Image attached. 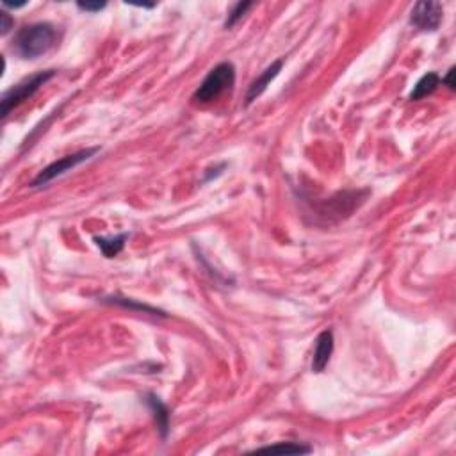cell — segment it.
I'll use <instances>...</instances> for the list:
<instances>
[{"label": "cell", "mask_w": 456, "mask_h": 456, "mask_svg": "<svg viewBox=\"0 0 456 456\" xmlns=\"http://www.w3.org/2000/svg\"><path fill=\"white\" fill-rule=\"evenodd\" d=\"M131 237V234H120V236H113V237H95V245L100 248V252L104 253V256L107 259H114V256H118L120 253L123 252L125 248L127 239Z\"/></svg>", "instance_id": "9c48e42d"}, {"label": "cell", "mask_w": 456, "mask_h": 456, "mask_svg": "<svg viewBox=\"0 0 456 456\" xmlns=\"http://www.w3.org/2000/svg\"><path fill=\"white\" fill-rule=\"evenodd\" d=\"M104 302L107 303H113V305H120V307H125V309H131V310H138V312H147V314H152V316H164L161 310L154 309V307H148V305H142V303H138L134 302V300H129V298H106Z\"/></svg>", "instance_id": "7c38bea8"}, {"label": "cell", "mask_w": 456, "mask_h": 456, "mask_svg": "<svg viewBox=\"0 0 456 456\" xmlns=\"http://www.w3.org/2000/svg\"><path fill=\"white\" fill-rule=\"evenodd\" d=\"M453 77H455V66H453V68H449V72H448V75H446V77H442L440 79V82H442V84H446L449 88V90H455V81H453Z\"/></svg>", "instance_id": "2e32d148"}, {"label": "cell", "mask_w": 456, "mask_h": 456, "mask_svg": "<svg viewBox=\"0 0 456 456\" xmlns=\"http://www.w3.org/2000/svg\"><path fill=\"white\" fill-rule=\"evenodd\" d=\"M0 18H2V25H0V33H2V36H6V34H8L9 31H11V28H13V25H15V20H13L11 15H9L8 11H2Z\"/></svg>", "instance_id": "9a60e30c"}, {"label": "cell", "mask_w": 456, "mask_h": 456, "mask_svg": "<svg viewBox=\"0 0 456 456\" xmlns=\"http://www.w3.org/2000/svg\"><path fill=\"white\" fill-rule=\"evenodd\" d=\"M98 152H100V147L84 148V150H79V152H75V154L65 155L63 159L54 161L52 164H49L47 168H43V170H41L40 173L34 177L33 182H31V188H34V189L45 188L47 184H50L52 180H56L57 177H63L65 173H68V171L74 170V168L81 166V164L86 163V161H90L91 157H95V155L98 154Z\"/></svg>", "instance_id": "277c9868"}, {"label": "cell", "mask_w": 456, "mask_h": 456, "mask_svg": "<svg viewBox=\"0 0 456 456\" xmlns=\"http://www.w3.org/2000/svg\"><path fill=\"white\" fill-rule=\"evenodd\" d=\"M57 28L49 22L24 25L13 40V52L20 59H38L56 47Z\"/></svg>", "instance_id": "6da1fadb"}, {"label": "cell", "mask_w": 456, "mask_h": 456, "mask_svg": "<svg viewBox=\"0 0 456 456\" xmlns=\"http://www.w3.org/2000/svg\"><path fill=\"white\" fill-rule=\"evenodd\" d=\"M282 66H284V59H277V61L271 63V65H269L268 68H266L264 72H262V74L250 84L248 93H246V106L255 102L256 98L261 97V95L268 90V86L271 84L282 72Z\"/></svg>", "instance_id": "8992f818"}, {"label": "cell", "mask_w": 456, "mask_h": 456, "mask_svg": "<svg viewBox=\"0 0 456 456\" xmlns=\"http://www.w3.org/2000/svg\"><path fill=\"white\" fill-rule=\"evenodd\" d=\"M56 70L38 72V74L31 75V77H25L24 81H20L18 84L9 88V90L2 95V98H0V118H8L11 111H15L20 104H24L25 100L34 97V95L40 91L41 86H45L50 79L56 77Z\"/></svg>", "instance_id": "3957f363"}, {"label": "cell", "mask_w": 456, "mask_h": 456, "mask_svg": "<svg viewBox=\"0 0 456 456\" xmlns=\"http://www.w3.org/2000/svg\"><path fill=\"white\" fill-rule=\"evenodd\" d=\"M439 86H440V75L435 74V72H430V74L423 75V77L416 82V86H414V90L410 91L408 98H410L412 102L423 100V98H426L427 95H432Z\"/></svg>", "instance_id": "30bf717a"}, {"label": "cell", "mask_w": 456, "mask_h": 456, "mask_svg": "<svg viewBox=\"0 0 456 456\" xmlns=\"http://www.w3.org/2000/svg\"><path fill=\"white\" fill-rule=\"evenodd\" d=\"M253 6H255L253 2H237V4L234 6L230 11H228L227 22H225V28H232L234 25L239 24V22L245 18L246 13L253 8Z\"/></svg>", "instance_id": "4fadbf2b"}, {"label": "cell", "mask_w": 456, "mask_h": 456, "mask_svg": "<svg viewBox=\"0 0 456 456\" xmlns=\"http://www.w3.org/2000/svg\"><path fill=\"white\" fill-rule=\"evenodd\" d=\"M106 2H77V8L86 13H98L106 9Z\"/></svg>", "instance_id": "5bb4252c"}, {"label": "cell", "mask_w": 456, "mask_h": 456, "mask_svg": "<svg viewBox=\"0 0 456 456\" xmlns=\"http://www.w3.org/2000/svg\"><path fill=\"white\" fill-rule=\"evenodd\" d=\"M236 84V66L230 61L216 65L202 81V84L193 93V100L196 104H211L223 97Z\"/></svg>", "instance_id": "7a4b0ae2"}, {"label": "cell", "mask_w": 456, "mask_h": 456, "mask_svg": "<svg viewBox=\"0 0 456 456\" xmlns=\"http://www.w3.org/2000/svg\"><path fill=\"white\" fill-rule=\"evenodd\" d=\"M145 403L150 408L152 414H154L155 424H157V430H159L163 440H166L168 433H170V410L166 408V405L161 401L159 396H155L154 392H147L145 394Z\"/></svg>", "instance_id": "ba28073f"}, {"label": "cell", "mask_w": 456, "mask_h": 456, "mask_svg": "<svg viewBox=\"0 0 456 456\" xmlns=\"http://www.w3.org/2000/svg\"><path fill=\"white\" fill-rule=\"evenodd\" d=\"M253 453H285V455H307V453H312V448H309V446L296 444V442H280V444L259 448V449H255Z\"/></svg>", "instance_id": "8fae6325"}, {"label": "cell", "mask_w": 456, "mask_h": 456, "mask_svg": "<svg viewBox=\"0 0 456 456\" xmlns=\"http://www.w3.org/2000/svg\"><path fill=\"white\" fill-rule=\"evenodd\" d=\"M442 18H444V6L440 2H432V0L417 2L410 13V24L417 31H424V33L437 31L442 24Z\"/></svg>", "instance_id": "5b68a950"}, {"label": "cell", "mask_w": 456, "mask_h": 456, "mask_svg": "<svg viewBox=\"0 0 456 456\" xmlns=\"http://www.w3.org/2000/svg\"><path fill=\"white\" fill-rule=\"evenodd\" d=\"M334 355V332L325 330L319 334L316 341V350H314L312 359V370L314 373H323L330 362Z\"/></svg>", "instance_id": "52a82bcc"}]
</instances>
